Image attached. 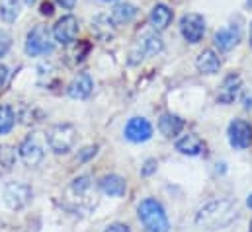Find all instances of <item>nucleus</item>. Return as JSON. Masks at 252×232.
<instances>
[{"label": "nucleus", "mask_w": 252, "mask_h": 232, "mask_svg": "<svg viewBox=\"0 0 252 232\" xmlns=\"http://www.w3.org/2000/svg\"><path fill=\"white\" fill-rule=\"evenodd\" d=\"M239 219V207L231 199H213L195 213V227L201 231H223Z\"/></svg>", "instance_id": "nucleus-1"}, {"label": "nucleus", "mask_w": 252, "mask_h": 232, "mask_svg": "<svg viewBox=\"0 0 252 232\" xmlns=\"http://www.w3.org/2000/svg\"><path fill=\"white\" fill-rule=\"evenodd\" d=\"M137 215H139V221L143 223L145 231L147 232H168L170 231V221L164 213V207L149 197L145 201L139 203V209H137Z\"/></svg>", "instance_id": "nucleus-2"}, {"label": "nucleus", "mask_w": 252, "mask_h": 232, "mask_svg": "<svg viewBox=\"0 0 252 232\" xmlns=\"http://www.w3.org/2000/svg\"><path fill=\"white\" fill-rule=\"evenodd\" d=\"M76 143V129L70 123H61L49 129L47 133V145L55 154H66L72 150Z\"/></svg>", "instance_id": "nucleus-3"}, {"label": "nucleus", "mask_w": 252, "mask_h": 232, "mask_svg": "<svg viewBox=\"0 0 252 232\" xmlns=\"http://www.w3.org/2000/svg\"><path fill=\"white\" fill-rule=\"evenodd\" d=\"M53 51V33L47 29V26H35L30 29L26 37V53L30 57L47 55Z\"/></svg>", "instance_id": "nucleus-4"}, {"label": "nucleus", "mask_w": 252, "mask_h": 232, "mask_svg": "<svg viewBox=\"0 0 252 232\" xmlns=\"http://www.w3.org/2000/svg\"><path fill=\"white\" fill-rule=\"evenodd\" d=\"M2 197H4V203L8 209L12 211H20L24 209L32 197H33V189L32 185H28L26 181H10L4 185V191H2Z\"/></svg>", "instance_id": "nucleus-5"}, {"label": "nucleus", "mask_w": 252, "mask_h": 232, "mask_svg": "<svg viewBox=\"0 0 252 232\" xmlns=\"http://www.w3.org/2000/svg\"><path fill=\"white\" fill-rule=\"evenodd\" d=\"M162 39L155 33V31H149V33H143L137 41H135V45H133V49H131V55H129V62L131 64H137L139 60H143V58L147 57V55H157V53H160L162 51Z\"/></svg>", "instance_id": "nucleus-6"}, {"label": "nucleus", "mask_w": 252, "mask_h": 232, "mask_svg": "<svg viewBox=\"0 0 252 232\" xmlns=\"http://www.w3.org/2000/svg\"><path fill=\"white\" fill-rule=\"evenodd\" d=\"M78 20L74 16H63L61 20H57V24L53 26V39L61 45H72L78 39Z\"/></svg>", "instance_id": "nucleus-7"}, {"label": "nucleus", "mask_w": 252, "mask_h": 232, "mask_svg": "<svg viewBox=\"0 0 252 232\" xmlns=\"http://www.w3.org/2000/svg\"><path fill=\"white\" fill-rule=\"evenodd\" d=\"M227 135H229V145H231L233 148L245 150V148L251 146L252 127H251V123H247L245 119H235V121H231Z\"/></svg>", "instance_id": "nucleus-8"}, {"label": "nucleus", "mask_w": 252, "mask_h": 232, "mask_svg": "<svg viewBox=\"0 0 252 232\" xmlns=\"http://www.w3.org/2000/svg\"><path fill=\"white\" fill-rule=\"evenodd\" d=\"M180 33L191 45L199 43L203 33H205V20H203V16H199V14H186L180 20Z\"/></svg>", "instance_id": "nucleus-9"}, {"label": "nucleus", "mask_w": 252, "mask_h": 232, "mask_svg": "<svg viewBox=\"0 0 252 232\" xmlns=\"http://www.w3.org/2000/svg\"><path fill=\"white\" fill-rule=\"evenodd\" d=\"M68 193L74 195V199H76L78 205H84L86 203V209H90V207L96 205V191L92 193V179L88 175H80V177L72 179V183L68 187Z\"/></svg>", "instance_id": "nucleus-10"}, {"label": "nucleus", "mask_w": 252, "mask_h": 232, "mask_svg": "<svg viewBox=\"0 0 252 232\" xmlns=\"http://www.w3.org/2000/svg\"><path fill=\"white\" fill-rule=\"evenodd\" d=\"M241 90H243V78L233 72V74L225 76V80L221 82V86L217 90V102L223 106H229L241 96Z\"/></svg>", "instance_id": "nucleus-11"}, {"label": "nucleus", "mask_w": 252, "mask_h": 232, "mask_svg": "<svg viewBox=\"0 0 252 232\" xmlns=\"http://www.w3.org/2000/svg\"><path fill=\"white\" fill-rule=\"evenodd\" d=\"M18 154H20V160H22L26 166H30V168H35V166L43 160V156H45L43 146H41V143H39L35 137H28V139L20 145Z\"/></svg>", "instance_id": "nucleus-12"}, {"label": "nucleus", "mask_w": 252, "mask_h": 232, "mask_svg": "<svg viewBox=\"0 0 252 232\" xmlns=\"http://www.w3.org/2000/svg\"><path fill=\"white\" fill-rule=\"evenodd\" d=\"M124 135L131 143H145L153 137V125L145 117H133V119L127 121Z\"/></svg>", "instance_id": "nucleus-13"}, {"label": "nucleus", "mask_w": 252, "mask_h": 232, "mask_svg": "<svg viewBox=\"0 0 252 232\" xmlns=\"http://www.w3.org/2000/svg\"><path fill=\"white\" fill-rule=\"evenodd\" d=\"M92 88H94V80L88 72H80L72 78V82L68 84L66 92L72 100H86L90 94H92Z\"/></svg>", "instance_id": "nucleus-14"}, {"label": "nucleus", "mask_w": 252, "mask_h": 232, "mask_svg": "<svg viewBox=\"0 0 252 232\" xmlns=\"http://www.w3.org/2000/svg\"><path fill=\"white\" fill-rule=\"evenodd\" d=\"M215 45L219 47V51H231L233 47H237V43L241 41V28L231 24L223 29H219L215 33Z\"/></svg>", "instance_id": "nucleus-15"}, {"label": "nucleus", "mask_w": 252, "mask_h": 232, "mask_svg": "<svg viewBox=\"0 0 252 232\" xmlns=\"http://www.w3.org/2000/svg\"><path fill=\"white\" fill-rule=\"evenodd\" d=\"M205 148H207L205 143L193 133H188L176 141V150L186 156H201V154H205Z\"/></svg>", "instance_id": "nucleus-16"}, {"label": "nucleus", "mask_w": 252, "mask_h": 232, "mask_svg": "<svg viewBox=\"0 0 252 232\" xmlns=\"http://www.w3.org/2000/svg\"><path fill=\"white\" fill-rule=\"evenodd\" d=\"M195 66H197V70H199L201 74H217L219 68H221V58H219V55H217L215 51L205 49V51H201V53L197 55Z\"/></svg>", "instance_id": "nucleus-17"}, {"label": "nucleus", "mask_w": 252, "mask_h": 232, "mask_svg": "<svg viewBox=\"0 0 252 232\" xmlns=\"http://www.w3.org/2000/svg\"><path fill=\"white\" fill-rule=\"evenodd\" d=\"M149 20H151V26H153L155 31H162L172 22V10L166 4H155L153 10H151Z\"/></svg>", "instance_id": "nucleus-18"}, {"label": "nucleus", "mask_w": 252, "mask_h": 232, "mask_svg": "<svg viewBox=\"0 0 252 232\" xmlns=\"http://www.w3.org/2000/svg\"><path fill=\"white\" fill-rule=\"evenodd\" d=\"M100 189H102L106 195H110V197H122V195L126 193L127 183L122 175L108 174L100 179Z\"/></svg>", "instance_id": "nucleus-19"}, {"label": "nucleus", "mask_w": 252, "mask_h": 232, "mask_svg": "<svg viewBox=\"0 0 252 232\" xmlns=\"http://www.w3.org/2000/svg\"><path fill=\"white\" fill-rule=\"evenodd\" d=\"M184 129V121L174 114H162L158 119V131L166 137V139H174L176 135H180Z\"/></svg>", "instance_id": "nucleus-20"}, {"label": "nucleus", "mask_w": 252, "mask_h": 232, "mask_svg": "<svg viewBox=\"0 0 252 232\" xmlns=\"http://www.w3.org/2000/svg\"><path fill=\"white\" fill-rule=\"evenodd\" d=\"M135 16H137V8H135L133 4H129V2H122V4H118V6L112 10L110 20H112V24H114L116 28H120V26H126L129 22H133Z\"/></svg>", "instance_id": "nucleus-21"}, {"label": "nucleus", "mask_w": 252, "mask_h": 232, "mask_svg": "<svg viewBox=\"0 0 252 232\" xmlns=\"http://www.w3.org/2000/svg\"><path fill=\"white\" fill-rule=\"evenodd\" d=\"M116 26L112 24V20H110V16H96L94 20H92V31H94V35L98 37V39H102V41H106V39H110L112 35H114V29Z\"/></svg>", "instance_id": "nucleus-22"}, {"label": "nucleus", "mask_w": 252, "mask_h": 232, "mask_svg": "<svg viewBox=\"0 0 252 232\" xmlns=\"http://www.w3.org/2000/svg\"><path fill=\"white\" fill-rule=\"evenodd\" d=\"M20 8H22V2L20 0H0V18L6 24H12V22L18 20Z\"/></svg>", "instance_id": "nucleus-23"}, {"label": "nucleus", "mask_w": 252, "mask_h": 232, "mask_svg": "<svg viewBox=\"0 0 252 232\" xmlns=\"http://www.w3.org/2000/svg\"><path fill=\"white\" fill-rule=\"evenodd\" d=\"M16 125V114L10 106L0 104V135H8Z\"/></svg>", "instance_id": "nucleus-24"}, {"label": "nucleus", "mask_w": 252, "mask_h": 232, "mask_svg": "<svg viewBox=\"0 0 252 232\" xmlns=\"http://www.w3.org/2000/svg\"><path fill=\"white\" fill-rule=\"evenodd\" d=\"M14 162H16V152H14V148L8 146V145H2V146H0V166H2L4 170H10V168L14 166Z\"/></svg>", "instance_id": "nucleus-25"}, {"label": "nucleus", "mask_w": 252, "mask_h": 232, "mask_svg": "<svg viewBox=\"0 0 252 232\" xmlns=\"http://www.w3.org/2000/svg\"><path fill=\"white\" fill-rule=\"evenodd\" d=\"M10 45H12V39L6 31H0V57H4L8 51H10Z\"/></svg>", "instance_id": "nucleus-26"}, {"label": "nucleus", "mask_w": 252, "mask_h": 232, "mask_svg": "<svg viewBox=\"0 0 252 232\" xmlns=\"http://www.w3.org/2000/svg\"><path fill=\"white\" fill-rule=\"evenodd\" d=\"M94 154H96V146H86V148H82V154L76 156V162H84L86 158H90Z\"/></svg>", "instance_id": "nucleus-27"}, {"label": "nucleus", "mask_w": 252, "mask_h": 232, "mask_svg": "<svg viewBox=\"0 0 252 232\" xmlns=\"http://www.w3.org/2000/svg\"><path fill=\"white\" fill-rule=\"evenodd\" d=\"M104 232H131L129 231V227L127 225H122V223H114V225H110L108 229Z\"/></svg>", "instance_id": "nucleus-28"}, {"label": "nucleus", "mask_w": 252, "mask_h": 232, "mask_svg": "<svg viewBox=\"0 0 252 232\" xmlns=\"http://www.w3.org/2000/svg\"><path fill=\"white\" fill-rule=\"evenodd\" d=\"M157 170V160H147V164H145V168L141 170V174L143 175H151L153 172Z\"/></svg>", "instance_id": "nucleus-29"}, {"label": "nucleus", "mask_w": 252, "mask_h": 232, "mask_svg": "<svg viewBox=\"0 0 252 232\" xmlns=\"http://www.w3.org/2000/svg\"><path fill=\"white\" fill-rule=\"evenodd\" d=\"M61 8H64V10H72L74 8V4H76V0H55Z\"/></svg>", "instance_id": "nucleus-30"}, {"label": "nucleus", "mask_w": 252, "mask_h": 232, "mask_svg": "<svg viewBox=\"0 0 252 232\" xmlns=\"http://www.w3.org/2000/svg\"><path fill=\"white\" fill-rule=\"evenodd\" d=\"M41 14L43 16H51L53 14V4L51 2H43L41 4Z\"/></svg>", "instance_id": "nucleus-31"}, {"label": "nucleus", "mask_w": 252, "mask_h": 232, "mask_svg": "<svg viewBox=\"0 0 252 232\" xmlns=\"http://www.w3.org/2000/svg\"><path fill=\"white\" fill-rule=\"evenodd\" d=\"M6 80H8V68L6 66H0V90L4 88Z\"/></svg>", "instance_id": "nucleus-32"}, {"label": "nucleus", "mask_w": 252, "mask_h": 232, "mask_svg": "<svg viewBox=\"0 0 252 232\" xmlns=\"http://www.w3.org/2000/svg\"><path fill=\"white\" fill-rule=\"evenodd\" d=\"M247 205H249V207L252 209V193L249 195V199H247Z\"/></svg>", "instance_id": "nucleus-33"}, {"label": "nucleus", "mask_w": 252, "mask_h": 232, "mask_svg": "<svg viewBox=\"0 0 252 232\" xmlns=\"http://www.w3.org/2000/svg\"><path fill=\"white\" fill-rule=\"evenodd\" d=\"M24 2H26L28 6H32V4H35V0H24Z\"/></svg>", "instance_id": "nucleus-34"}, {"label": "nucleus", "mask_w": 252, "mask_h": 232, "mask_svg": "<svg viewBox=\"0 0 252 232\" xmlns=\"http://www.w3.org/2000/svg\"><path fill=\"white\" fill-rule=\"evenodd\" d=\"M249 39H251V45H252V24H251V35H249Z\"/></svg>", "instance_id": "nucleus-35"}, {"label": "nucleus", "mask_w": 252, "mask_h": 232, "mask_svg": "<svg viewBox=\"0 0 252 232\" xmlns=\"http://www.w3.org/2000/svg\"><path fill=\"white\" fill-rule=\"evenodd\" d=\"M104 2H116V0H104Z\"/></svg>", "instance_id": "nucleus-36"}, {"label": "nucleus", "mask_w": 252, "mask_h": 232, "mask_svg": "<svg viewBox=\"0 0 252 232\" xmlns=\"http://www.w3.org/2000/svg\"><path fill=\"white\" fill-rule=\"evenodd\" d=\"M251 232H252V221H251Z\"/></svg>", "instance_id": "nucleus-37"}]
</instances>
